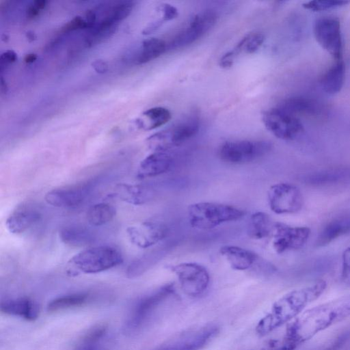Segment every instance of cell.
Here are the masks:
<instances>
[{
    "instance_id": "6da1fadb",
    "label": "cell",
    "mask_w": 350,
    "mask_h": 350,
    "mask_svg": "<svg viewBox=\"0 0 350 350\" xmlns=\"http://www.w3.org/2000/svg\"><path fill=\"white\" fill-rule=\"evenodd\" d=\"M350 317V294L305 310L291 321L286 335L299 345Z\"/></svg>"
},
{
    "instance_id": "7a4b0ae2",
    "label": "cell",
    "mask_w": 350,
    "mask_h": 350,
    "mask_svg": "<svg viewBox=\"0 0 350 350\" xmlns=\"http://www.w3.org/2000/svg\"><path fill=\"white\" fill-rule=\"evenodd\" d=\"M327 286L325 280H319L286 293L273 303L271 310L258 322L256 332L263 336L290 323L319 299Z\"/></svg>"
},
{
    "instance_id": "3957f363",
    "label": "cell",
    "mask_w": 350,
    "mask_h": 350,
    "mask_svg": "<svg viewBox=\"0 0 350 350\" xmlns=\"http://www.w3.org/2000/svg\"><path fill=\"white\" fill-rule=\"evenodd\" d=\"M243 210L229 204L200 202L190 204L187 210L190 225L200 230H209L222 224L241 219Z\"/></svg>"
},
{
    "instance_id": "277c9868",
    "label": "cell",
    "mask_w": 350,
    "mask_h": 350,
    "mask_svg": "<svg viewBox=\"0 0 350 350\" xmlns=\"http://www.w3.org/2000/svg\"><path fill=\"white\" fill-rule=\"evenodd\" d=\"M123 262L119 250L110 245H99L83 250L68 261L70 271L96 273L113 268Z\"/></svg>"
},
{
    "instance_id": "5b68a950",
    "label": "cell",
    "mask_w": 350,
    "mask_h": 350,
    "mask_svg": "<svg viewBox=\"0 0 350 350\" xmlns=\"http://www.w3.org/2000/svg\"><path fill=\"white\" fill-rule=\"evenodd\" d=\"M175 294L174 284L167 283L141 297L124 323L125 332L129 334L139 329L162 304Z\"/></svg>"
},
{
    "instance_id": "8992f818",
    "label": "cell",
    "mask_w": 350,
    "mask_h": 350,
    "mask_svg": "<svg viewBox=\"0 0 350 350\" xmlns=\"http://www.w3.org/2000/svg\"><path fill=\"white\" fill-rule=\"evenodd\" d=\"M271 148L269 142L236 140L224 143L219 149L220 159L228 163L243 164L266 154Z\"/></svg>"
},
{
    "instance_id": "52a82bcc",
    "label": "cell",
    "mask_w": 350,
    "mask_h": 350,
    "mask_svg": "<svg viewBox=\"0 0 350 350\" xmlns=\"http://www.w3.org/2000/svg\"><path fill=\"white\" fill-rule=\"evenodd\" d=\"M267 199L270 209L279 215L297 213L304 205V197L300 189L288 183L271 185L267 192Z\"/></svg>"
},
{
    "instance_id": "ba28073f",
    "label": "cell",
    "mask_w": 350,
    "mask_h": 350,
    "mask_svg": "<svg viewBox=\"0 0 350 350\" xmlns=\"http://www.w3.org/2000/svg\"><path fill=\"white\" fill-rule=\"evenodd\" d=\"M170 269L177 276L181 289L188 296H199L208 286V271L198 263L181 262L171 266Z\"/></svg>"
},
{
    "instance_id": "9c48e42d",
    "label": "cell",
    "mask_w": 350,
    "mask_h": 350,
    "mask_svg": "<svg viewBox=\"0 0 350 350\" xmlns=\"http://www.w3.org/2000/svg\"><path fill=\"white\" fill-rule=\"evenodd\" d=\"M218 332L217 325L208 324L178 334L153 350H200Z\"/></svg>"
},
{
    "instance_id": "30bf717a",
    "label": "cell",
    "mask_w": 350,
    "mask_h": 350,
    "mask_svg": "<svg viewBox=\"0 0 350 350\" xmlns=\"http://www.w3.org/2000/svg\"><path fill=\"white\" fill-rule=\"evenodd\" d=\"M262 119L266 129L280 139H293L303 131V125L298 117L278 107L265 111Z\"/></svg>"
},
{
    "instance_id": "8fae6325",
    "label": "cell",
    "mask_w": 350,
    "mask_h": 350,
    "mask_svg": "<svg viewBox=\"0 0 350 350\" xmlns=\"http://www.w3.org/2000/svg\"><path fill=\"white\" fill-rule=\"evenodd\" d=\"M314 35L319 44L335 60L342 59V38L340 21L335 18H321L314 25Z\"/></svg>"
},
{
    "instance_id": "7c38bea8",
    "label": "cell",
    "mask_w": 350,
    "mask_h": 350,
    "mask_svg": "<svg viewBox=\"0 0 350 350\" xmlns=\"http://www.w3.org/2000/svg\"><path fill=\"white\" fill-rule=\"evenodd\" d=\"M310 229L305 226H291L275 222L273 247L278 254L301 248L308 241Z\"/></svg>"
},
{
    "instance_id": "4fadbf2b",
    "label": "cell",
    "mask_w": 350,
    "mask_h": 350,
    "mask_svg": "<svg viewBox=\"0 0 350 350\" xmlns=\"http://www.w3.org/2000/svg\"><path fill=\"white\" fill-rule=\"evenodd\" d=\"M93 182H86L72 186L54 189L48 191L45 201L58 208L78 206L85 200L93 187Z\"/></svg>"
},
{
    "instance_id": "5bb4252c",
    "label": "cell",
    "mask_w": 350,
    "mask_h": 350,
    "mask_svg": "<svg viewBox=\"0 0 350 350\" xmlns=\"http://www.w3.org/2000/svg\"><path fill=\"white\" fill-rule=\"evenodd\" d=\"M126 233L133 245L146 249L163 240L167 234V228L161 221H146L128 227Z\"/></svg>"
},
{
    "instance_id": "9a60e30c",
    "label": "cell",
    "mask_w": 350,
    "mask_h": 350,
    "mask_svg": "<svg viewBox=\"0 0 350 350\" xmlns=\"http://www.w3.org/2000/svg\"><path fill=\"white\" fill-rule=\"evenodd\" d=\"M40 217V211L34 206L23 204L8 217L5 226L12 234H21L36 224Z\"/></svg>"
},
{
    "instance_id": "2e32d148",
    "label": "cell",
    "mask_w": 350,
    "mask_h": 350,
    "mask_svg": "<svg viewBox=\"0 0 350 350\" xmlns=\"http://www.w3.org/2000/svg\"><path fill=\"white\" fill-rule=\"evenodd\" d=\"M172 164V158L167 152H153L140 163L137 171L139 179L152 178L167 172Z\"/></svg>"
},
{
    "instance_id": "e0dca14e",
    "label": "cell",
    "mask_w": 350,
    "mask_h": 350,
    "mask_svg": "<svg viewBox=\"0 0 350 350\" xmlns=\"http://www.w3.org/2000/svg\"><path fill=\"white\" fill-rule=\"evenodd\" d=\"M1 311L6 314L18 317L27 321L36 320L39 315L36 302L28 297H19L2 301Z\"/></svg>"
},
{
    "instance_id": "ac0fdd59",
    "label": "cell",
    "mask_w": 350,
    "mask_h": 350,
    "mask_svg": "<svg viewBox=\"0 0 350 350\" xmlns=\"http://www.w3.org/2000/svg\"><path fill=\"white\" fill-rule=\"evenodd\" d=\"M219 252L230 266L235 270L243 271L251 268L258 260V256L239 246L225 245L220 247Z\"/></svg>"
},
{
    "instance_id": "d6986e66",
    "label": "cell",
    "mask_w": 350,
    "mask_h": 350,
    "mask_svg": "<svg viewBox=\"0 0 350 350\" xmlns=\"http://www.w3.org/2000/svg\"><path fill=\"white\" fill-rule=\"evenodd\" d=\"M115 194L120 200L133 205H142L150 202L154 196L152 188L145 185L118 184Z\"/></svg>"
},
{
    "instance_id": "ffe728a7",
    "label": "cell",
    "mask_w": 350,
    "mask_h": 350,
    "mask_svg": "<svg viewBox=\"0 0 350 350\" xmlns=\"http://www.w3.org/2000/svg\"><path fill=\"white\" fill-rule=\"evenodd\" d=\"M199 128L198 118L196 116H190L166 130L174 148L180 146L196 135Z\"/></svg>"
},
{
    "instance_id": "44dd1931",
    "label": "cell",
    "mask_w": 350,
    "mask_h": 350,
    "mask_svg": "<svg viewBox=\"0 0 350 350\" xmlns=\"http://www.w3.org/2000/svg\"><path fill=\"white\" fill-rule=\"evenodd\" d=\"M350 233V215L342 216L328 222L319 233L316 245L325 246L338 237Z\"/></svg>"
},
{
    "instance_id": "7402d4cb",
    "label": "cell",
    "mask_w": 350,
    "mask_h": 350,
    "mask_svg": "<svg viewBox=\"0 0 350 350\" xmlns=\"http://www.w3.org/2000/svg\"><path fill=\"white\" fill-rule=\"evenodd\" d=\"M345 79V65L342 60H335L334 64L323 74L320 83L327 94L338 93L343 87Z\"/></svg>"
},
{
    "instance_id": "603a6c76",
    "label": "cell",
    "mask_w": 350,
    "mask_h": 350,
    "mask_svg": "<svg viewBox=\"0 0 350 350\" xmlns=\"http://www.w3.org/2000/svg\"><path fill=\"white\" fill-rule=\"evenodd\" d=\"M59 237L64 243L72 247L89 245L95 239L90 230L79 226H68L61 228Z\"/></svg>"
},
{
    "instance_id": "cb8c5ba5",
    "label": "cell",
    "mask_w": 350,
    "mask_h": 350,
    "mask_svg": "<svg viewBox=\"0 0 350 350\" xmlns=\"http://www.w3.org/2000/svg\"><path fill=\"white\" fill-rule=\"evenodd\" d=\"M274 223L267 213L262 211L255 212L250 217L247 233L254 239L267 238L273 234Z\"/></svg>"
},
{
    "instance_id": "d4e9b609",
    "label": "cell",
    "mask_w": 350,
    "mask_h": 350,
    "mask_svg": "<svg viewBox=\"0 0 350 350\" xmlns=\"http://www.w3.org/2000/svg\"><path fill=\"white\" fill-rule=\"evenodd\" d=\"M170 111L163 107H154L143 112L142 117L137 119V126L142 130L155 129L171 119Z\"/></svg>"
},
{
    "instance_id": "484cf974",
    "label": "cell",
    "mask_w": 350,
    "mask_h": 350,
    "mask_svg": "<svg viewBox=\"0 0 350 350\" xmlns=\"http://www.w3.org/2000/svg\"><path fill=\"white\" fill-rule=\"evenodd\" d=\"M91 299V295L87 293L62 295L51 300L47 305V310L50 312H57L81 307L88 304Z\"/></svg>"
},
{
    "instance_id": "4316f807",
    "label": "cell",
    "mask_w": 350,
    "mask_h": 350,
    "mask_svg": "<svg viewBox=\"0 0 350 350\" xmlns=\"http://www.w3.org/2000/svg\"><path fill=\"white\" fill-rule=\"evenodd\" d=\"M167 50L166 42L157 38H151L144 40L142 43L140 51L135 58L137 64H144L149 62Z\"/></svg>"
},
{
    "instance_id": "83f0119b",
    "label": "cell",
    "mask_w": 350,
    "mask_h": 350,
    "mask_svg": "<svg viewBox=\"0 0 350 350\" xmlns=\"http://www.w3.org/2000/svg\"><path fill=\"white\" fill-rule=\"evenodd\" d=\"M278 107L297 117L299 114H314L318 110V106L313 100L301 96L288 98Z\"/></svg>"
},
{
    "instance_id": "f1b7e54d",
    "label": "cell",
    "mask_w": 350,
    "mask_h": 350,
    "mask_svg": "<svg viewBox=\"0 0 350 350\" xmlns=\"http://www.w3.org/2000/svg\"><path fill=\"white\" fill-rule=\"evenodd\" d=\"M349 179L350 170L336 168L313 174L306 178V181L313 185H323L342 183Z\"/></svg>"
},
{
    "instance_id": "f546056e",
    "label": "cell",
    "mask_w": 350,
    "mask_h": 350,
    "mask_svg": "<svg viewBox=\"0 0 350 350\" xmlns=\"http://www.w3.org/2000/svg\"><path fill=\"white\" fill-rule=\"evenodd\" d=\"M116 214V208L108 203H98L89 208L86 213L88 223L100 226L111 221Z\"/></svg>"
},
{
    "instance_id": "4dcf8cb0",
    "label": "cell",
    "mask_w": 350,
    "mask_h": 350,
    "mask_svg": "<svg viewBox=\"0 0 350 350\" xmlns=\"http://www.w3.org/2000/svg\"><path fill=\"white\" fill-rule=\"evenodd\" d=\"M205 32L194 22L190 21L189 26L178 33L167 44V49L173 50L186 46L202 37Z\"/></svg>"
},
{
    "instance_id": "1f68e13d",
    "label": "cell",
    "mask_w": 350,
    "mask_h": 350,
    "mask_svg": "<svg viewBox=\"0 0 350 350\" xmlns=\"http://www.w3.org/2000/svg\"><path fill=\"white\" fill-rule=\"evenodd\" d=\"M265 36L262 33H251L244 36L233 51L237 55L241 52L251 54L256 52L262 44Z\"/></svg>"
},
{
    "instance_id": "d6a6232c",
    "label": "cell",
    "mask_w": 350,
    "mask_h": 350,
    "mask_svg": "<svg viewBox=\"0 0 350 350\" xmlns=\"http://www.w3.org/2000/svg\"><path fill=\"white\" fill-rule=\"evenodd\" d=\"M107 327L104 324L94 325L81 338L79 347L97 345L107 333Z\"/></svg>"
},
{
    "instance_id": "836d02e7",
    "label": "cell",
    "mask_w": 350,
    "mask_h": 350,
    "mask_svg": "<svg viewBox=\"0 0 350 350\" xmlns=\"http://www.w3.org/2000/svg\"><path fill=\"white\" fill-rule=\"evenodd\" d=\"M299 345L287 335L265 342L255 350H294Z\"/></svg>"
},
{
    "instance_id": "e575fe53",
    "label": "cell",
    "mask_w": 350,
    "mask_h": 350,
    "mask_svg": "<svg viewBox=\"0 0 350 350\" xmlns=\"http://www.w3.org/2000/svg\"><path fill=\"white\" fill-rule=\"evenodd\" d=\"M349 3L347 1L314 0L306 2L303 6L307 10L321 12L345 5Z\"/></svg>"
},
{
    "instance_id": "d590c367",
    "label": "cell",
    "mask_w": 350,
    "mask_h": 350,
    "mask_svg": "<svg viewBox=\"0 0 350 350\" xmlns=\"http://www.w3.org/2000/svg\"><path fill=\"white\" fill-rule=\"evenodd\" d=\"M340 279L345 285L350 286V247L345 249L342 255Z\"/></svg>"
},
{
    "instance_id": "8d00e7d4",
    "label": "cell",
    "mask_w": 350,
    "mask_h": 350,
    "mask_svg": "<svg viewBox=\"0 0 350 350\" xmlns=\"http://www.w3.org/2000/svg\"><path fill=\"white\" fill-rule=\"evenodd\" d=\"M47 3L48 2L45 0H36L33 1L26 10L27 17L29 19L37 17L42 10L46 7Z\"/></svg>"
},
{
    "instance_id": "74e56055",
    "label": "cell",
    "mask_w": 350,
    "mask_h": 350,
    "mask_svg": "<svg viewBox=\"0 0 350 350\" xmlns=\"http://www.w3.org/2000/svg\"><path fill=\"white\" fill-rule=\"evenodd\" d=\"M80 29H87V24L85 19L81 16H75L62 27V31L69 32Z\"/></svg>"
},
{
    "instance_id": "f35d334b",
    "label": "cell",
    "mask_w": 350,
    "mask_h": 350,
    "mask_svg": "<svg viewBox=\"0 0 350 350\" xmlns=\"http://www.w3.org/2000/svg\"><path fill=\"white\" fill-rule=\"evenodd\" d=\"M161 10L163 13L162 20L163 21H168L173 20L178 17V10L170 3H163L161 6Z\"/></svg>"
},
{
    "instance_id": "ab89813d",
    "label": "cell",
    "mask_w": 350,
    "mask_h": 350,
    "mask_svg": "<svg viewBox=\"0 0 350 350\" xmlns=\"http://www.w3.org/2000/svg\"><path fill=\"white\" fill-rule=\"evenodd\" d=\"M17 58V54L12 50L3 52L0 57L1 70H3V67L15 62Z\"/></svg>"
},
{
    "instance_id": "60d3db41",
    "label": "cell",
    "mask_w": 350,
    "mask_h": 350,
    "mask_svg": "<svg viewBox=\"0 0 350 350\" xmlns=\"http://www.w3.org/2000/svg\"><path fill=\"white\" fill-rule=\"evenodd\" d=\"M237 55L233 50L226 53L219 59V66L223 68H230Z\"/></svg>"
},
{
    "instance_id": "b9f144b4",
    "label": "cell",
    "mask_w": 350,
    "mask_h": 350,
    "mask_svg": "<svg viewBox=\"0 0 350 350\" xmlns=\"http://www.w3.org/2000/svg\"><path fill=\"white\" fill-rule=\"evenodd\" d=\"M92 66L94 70L99 74L105 73L109 69L107 63L103 59L94 60L92 63Z\"/></svg>"
},
{
    "instance_id": "7bdbcfd3",
    "label": "cell",
    "mask_w": 350,
    "mask_h": 350,
    "mask_svg": "<svg viewBox=\"0 0 350 350\" xmlns=\"http://www.w3.org/2000/svg\"><path fill=\"white\" fill-rule=\"evenodd\" d=\"M164 21L161 19L156 21H154L150 23L147 27H146L142 31V34L144 35H149L155 31H157L163 24Z\"/></svg>"
},
{
    "instance_id": "ee69618b",
    "label": "cell",
    "mask_w": 350,
    "mask_h": 350,
    "mask_svg": "<svg viewBox=\"0 0 350 350\" xmlns=\"http://www.w3.org/2000/svg\"><path fill=\"white\" fill-rule=\"evenodd\" d=\"M37 59V55L34 53H29L25 55L24 60L27 64L34 62Z\"/></svg>"
},
{
    "instance_id": "f6af8a7d",
    "label": "cell",
    "mask_w": 350,
    "mask_h": 350,
    "mask_svg": "<svg viewBox=\"0 0 350 350\" xmlns=\"http://www.w3.org/2000/svg\"><path fill=\"white\" fill-rule=\"evenodd\" d=\"M76 350H103L100 347L97 345L90 347H78Z\"/></svg>"
},
{
    "instance_id": "bcb514c9",
    "label": "cell",
    "mask_w": 350,
    "mask_h": 350,
    "mask_svg": "<svg viewBox=\"0 0 350 350\" xmlns=\"http://www.w3.org/2000/svg\"><path fill=\"white\" fill-rule=\"evenodd\" d=\"M26 37L29 41H33L36 38V34L30 31L26 33Z\"/></svg>"
},
{
    "instance_id": "7dc6e473",
    "label": "cell",
    "mask_w": 350,
    "mask_h": 350,
    "mask_svg": "<svg viewBox=\"0 0 350 350\" xmlns=\"http://www.w3.org/2000/svg\"><path fill=\"white\" fill-rule=\"evenodd\" d=\"M1 92L3 94H5L7 91V86L5 83H4L3 79L1 78Z\"/></svg>"
}]
</instances>
